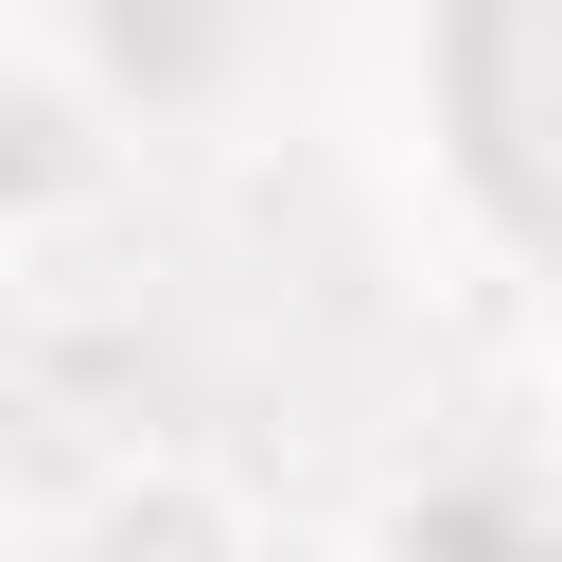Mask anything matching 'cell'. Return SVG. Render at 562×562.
I'll use <instances>...</instances> for the list:
<instances>
[{
	"label": "cell",
	"mask_w": 562,
	"mask_h": 562,
	"mask_svg": "<svg viewBox=\"0 0 562 562\" xmlns=\"http://www.w3.org/2000/svg\"><path fill=\"white\" fill-rule=\"evenodd\" d=\"M439 123L474 211L562 281V0H457L439 18Z\"/></svg>",
	"instance_id": "cell-1"
},
{
	"label": "cell",
	"mask_w": 562,
	"mask_h": 562,
	"mask_svg": "<svg viewBox=\"0 0 562 562\" xmlns=\"http://www.w3.org/2000/svg\"><path fill=\"white\" fill-rule=\"evenodd\" d=\"M88 544L105 562H228V509H211V474H140V492H105Z\"/></svg>",
	"instance_id": "cell-2"
},
{
	"label": "cell",
	"mask_w": 562,
	"mask_h": 562,
	"mask_svg": "<svg viewBox=\"0 0 562 562\" xmlns=\"http://www.w3.org/2000/svg\"><path fill=\"white\" fill-rule=\"evenodd\" d=\"M0 562H18V544H0Z\"/></svg>",
	"instance_id": "cell-3"
}]
</instances>
